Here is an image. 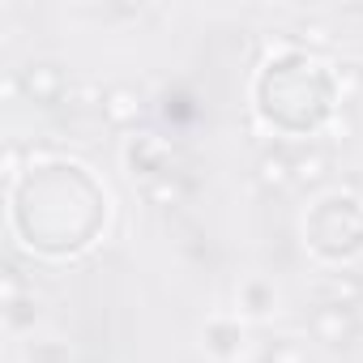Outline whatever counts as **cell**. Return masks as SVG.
<instances>
[{"label": "cell", "mask_w": 363, "mask_h": 363, "mask_svg": "<svg viewBox=\"0 0 363 363\" xmlns=\"http://www.w3.org/2000/svg\"><path fill=\"white\" fill-rule=\"evenodd\" d=\"M312 329H316V337H320V342L337 346V342H346V337H350L354 320H350V312H346L342 303H329V308H316V316H312Z\"/></svg>", "instance_id": "6da1fadb"}, {"label": "cell", "mask_w": 363, "mask_h": 363, "mask_svg": "<svg viewBox=\"0 0 363 363\" xmlns=\"http://www.w3.org/2000/svg\"><path fill=\"white\" fill-rule=\"evenodd\" d=\"M103 111H107L116 124H128V120H137L141 103H137V94H133V90H111V94L103 99Z\"/></svg>", "instance_id": "7a4b0ae2"}, {"label": "cell", "mask_w": 363, "mask_h": 363, "mask_svg": "<svg viewBox=\"0 0 363 363\" xmlns=\"http://www.w3.org/2000/svg\"><path fill=\"white\" fill-rule=\"evenodd\" d=\"M261 179H265V184H274V189H282L286 179H295V162L286 154H265L261 158Z\"/></svg>", "instance_id": "3957f363"}, {"label": "cell", "mask_w": 363, "mask_h": 363, "mask_svg": "<svg viewBox=\"0 0 363 363\" xmlns=\"http://www.w3.org/2000/svg\"><path fill=\"white\" fill-rule=\"evenodd\" d=\"M325 171H329V158H325L320 150L295 162V179H299V184H320V179H325Z\"/></svg>", "instance_id": "277c9868"}, {"label": "cell", "mask_w": 363, "mask_h": 363, "mask_svg": "<svg viewBox=\"0 0 363 363\" xmlns=\"http://www.w3.org/2000/svg\"><path fill=\"white\" fill-rule=\"evenodd\" d=\"M150 197L167 201V197H175V184H167V179H162V184H154V189H150Z\"/></svg>", "instance_id": "5b68a950"}, {"label": "cell", "mask_w": 363, "mask_h": 363, "mask_svg": "<svg viewBox=\"0 0 363 363\" xmlns=\"http://www.w3.org/2000/svg\"><path fill=\"white\" fill-rule=\"evenodd\" d=\"M278 359H282V363H299V359H295L291 350H278Z\"/></svg>", "instance_id": "8992f818"}]
</instances>
